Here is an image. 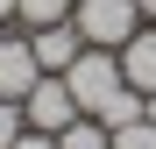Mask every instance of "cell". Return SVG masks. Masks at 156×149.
Here are the masks:
<instances>
[{
    "instance_id": "cell-1",
    "label": "cell",
    "mask_w": 156,
    "mask_h": 149,
    "mask_svg": "<svg viewBox=\"0 0 156 149\" xmlns=\"http://www.w3.org/2000/svg\"><path fill=\"white\" fill-rule=\"evenodd\" d=\"M57 78L71 85L78 114H92V121H99V114H107L114 99L128 92V78H121V57H114V50H92V43L78 50V64H71V71H57Z\"/></svg>"
},
{
    "instance_id": "cell-2",
    "label": "cell",
    "mask_w": 156,
    "mask_h": 149,
    "mask_svg": "<svg viewBox=\"0 0 156 149\" xmlns=\"http://www.w3.org/2000/svg\"><path fill=\"white\" fill-rule=\"evenodd\" d=\"M71 21L92 50H121L128 36L142 29V7L135 0H71Z\"/></svg>"
},
{
    "instance_id": "cell-3",
    "label": "cell",
    "mask_w": 156,
    "mask_h": 149,
    "mask_svg": "<svg viewBox=\"0 0 156 149\" xmlns=\"http://www.w3.org/2000/svg\"><path fill=\"white\" fill-rule=\"evenodd\" d=\"M21 121H29L36 135H64L71 121H78V99H71V85L57 78V71H43V78L29 85V99H21Z\"/></svg>"
},
{
    "instance_id": "cell-4",
    "label": "cell",
    "mask_w": 156,
    "mask_h": 149,
    "mask_svg": "<svg viewBox=\"0 0 156 149\" xmlns=\"http://www.w3.org/2000/svg\"><path fill=\"white\" fill-rule=\"evenodd\" d=\"M36 78H43L36 43H29V36H0V99H29Z\"/></svg>"
},
{
    "instance_id": "cell-5",
    "label": "cell",
    "mask_w": 156,
    "mask_h": 149,
    "mask_svg": "<svg viewBox=\"0 0 156 149\" xmlns=\"http://www.w3.org/2000/svg\"><path fill=\"white\" fill-rule=\"evenodd\" d=\"M114 57H121V78H128V85L149 99V92H156V21H142V29L128 36Z\"/></svg>"
},
{
    "instance_id": "cell-6",
    "label": "cell",
    "mask_w": 156,
    "mask_h": 149,
    "mask_svg": "<svg viewBox=\"0 0 156 149\" xmlns=\"http://www.w3.org/2000/svg\"><path fill=\"white\" fill-rule=\"evenodd\" d=\"M29 43H36V64H43V71H71V64H78V50H85L78 21H50V29H29Z\"/></svg>"
},
{
    "instance_id": "cell-7",
    "label": "cell",
    "mask_w": 156,
    "mask_h": 149,
    "mask_svg": "<svg viewBox=\"0 0 156 149\" xmlns=\"http://www.w3.org/2000/svg\"><path fill=\"white\" fill-rule=\"evenodd\" d=\"M21 29H50V21H71V0H14Z\"/></svg>"
},
{
    "instance_id": "cell-8",
    "label": "cell",
    "mask_w": 156,
    "mask_h": 149,
    "mask_svg": "<svg viewBox=\"0 0 156 149\" xmlns=\"http://www.w3.org/2000/svg\"><path fill=\"white\" fill-rule=\"evenodd\" d=\"M57 149H114V135H107V128H99V121H92V114H78V121H71V128L57 135Z\"/></svg>"
},
{
    "instance_id": "cell-9",
    "label": "cell",
    "mask_w": 156,
    "mask_h": 149,
    "mask_svg": "<svg viewBox=\"0 0 156 149\" xmlns=\"http://www.w3.org/2000/svg\"><path fill=\"white\" fill-rule=\"evenodd\" d=\"M114 135V149H156V128L149 121H128V128H107Z\"/></svg>"
},
{
    "instance_id": "cell-10",
    "label": "cell",
    "mask_w": 156,
    "mask_h": 149,
    "mask_svg": "<svg viewBox=\"0 0 156 149\" xmlns=\"http://www.w3.org/2000/svg\"><path fill=\"white\" fill-rule=\"evenodd\" d=\"M21 128H29V121H21V99H0V149H14Z\"/></svg>"
},
{
    "instance_id": "cell-11",
    "label": "cell",
    "mask_w": 156,
    "mask_h": 149,
    "mask_svg": "<svg viewBox=\"0 0 156 149\" xmlns=\"http://www.w3.org/2000/svg\"><path fill=\"white\" fill-rule=\"evenodd\" d=\"M14 149H57V135H36V128H21V142Z\"/></svg>"
},
{
    "instance_id": "cell-12",
    "label": "cell",
    "mask_w": 156,
    "mask_h": 149,
    "mask_svg": "<svg viewBox=\"0 0 156 149\" xmlns=\"http://www.w3.org/2000/svg\"><path fill=\"white\" fill-rule=\"evenodd\" d=\"M142 121H149V128H156V92H149V99H142Z\"/></svg>"
},
{
    "instance_id": "cell-13",
    "label": "cell",
    "mask_w": 156,
    "mask_h": 149,
    "mask_svg": "<svg viewBox=\"0 0 156 149\" xmlns=\"http://www.w3.org/2000/svg\"><path fill=\"white\" fill-rule=\"evenodd\" d=\"M7 21H14V0H0V29H7Z\"/></svg>"
},
{
    "instance_id": "cell-14",
    "label": "cell",
    "mask_w": 156,
    "mask_h": 149,
    "mask_svg": "<svg viewBox=\"0 0 156 149\" xmlns=\"http://www.w3.org/2000/svg\"><path fill=\"white\" fill-rule=\"evenodd\" d=\"M135 7H142V21H156V0H135Z\"/></svg>"
}]
</instances>
